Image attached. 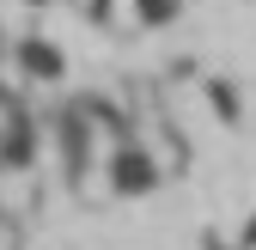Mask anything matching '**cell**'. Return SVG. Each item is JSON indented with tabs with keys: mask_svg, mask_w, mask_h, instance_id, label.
<instances>
[{
	"mask_svg": "<svg viewBox=\"0 0 256 250\" xmlns=\"http://www.w3.org/2000/svg\"><path fill=\"white\" fill-rule=\"evenodd\" d=\"M110 183H116L122 196H140V190L158 183V165L146 159L140 146H116V152H110Z\"/></svg>",
	"mask_w": 256,
	"mask_h": 250,
	"instance_id": "cell-1",
	"label": "cell"
},
{
	"mask_svg": "<svg viewBox=\"0 0 256 250\" xmlns=\"http://www.w3.org/2000/svg\"><path fill=\"white\" fill-rule=\"evenodd\" d=\"M177 12V0H140V18L152 24V18H171Z\"/></svg>",
	"mask_w": 256,
	"mask_h": 250,
	"instance_id": "cell-3",
	"label": "cell"
},
{
	"mask_svg": "<svg viewBox=\"0 0 256 250\" xmlns=\"http://www.w3.org/2000/svg\"><path fill=\"white\" fill-rule=\"evenodd\" d=\"M18 68H24L30 80H61V74H68V61H61V49L24 37V43H18Z\"/></svg>",
	"mask_w": 256,
	"mask_h": 250,
	"instance_id": "cell-2",
	"label": "cell"
},
{
	"mask_svg": "<svg viewBox=\"0 0 256 250\" xmlns=\"http://www.w3.org/2000/svg\"><path fill=\"white\" fill-rule=\"evenodd\" d=\"M244 244H256V214H250V226H244Z\"/></svg>",
	"mask_w": 256,
	"mask_h": 250,
	"instance_id": "cell-4",
	"label": "cell"
}]
</instances>
